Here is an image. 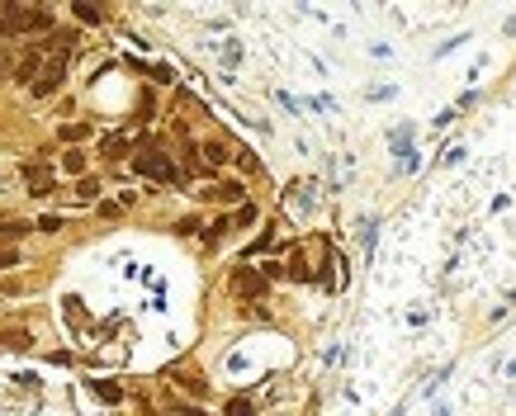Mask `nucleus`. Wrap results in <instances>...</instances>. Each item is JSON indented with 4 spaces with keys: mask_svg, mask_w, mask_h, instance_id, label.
Returning <instances> with one entry per match:
<instances>
[{
    "mask_svg": "<svg viewBox=\"0 0 516 416\" xmlns=\"http://www.w3.org/2000/svg\"><path fill=\"white\" fill-rule=\"evenodd\" d=\"M43 28H53V15H48V10H24V5H15V0L0 5V38L43 33Z\"/></svg>",
    "mask_w": 516,
    "mask_h": 416,
    "instance_id": "1",
    "label": "nucleus"
},
{
    "mask_svg": "<svg viewBox=\"0 0 516 416\" xmlns=\"http://www.w3.org/2000/svg\"><path fill=\"white\" fill-rule=\"evenodd\" d=\"M133 171H137V175H147V180H166V184H180V171L171 166V156H166L162 147H142V152L133 156Z\"/></svg>",
    "mask_w": 516,
    "mask_h": 416,
    "instance_id": "2",
    "label": "nucleus"
},
{
    "mask_svg": "<svg viewBox=\"0 0 516 416\" xmlns=\"http://www.w3.org/2000/svg\"><path fill=\"white\" fill-rule=\"evenodd\" d=\"M62 80H67V57L57 52V57H48V62H43V71H38V80H33L28 90H33L38 100H48V95H57V90H62Z\"/></svg>",
    "mask_w": 516,
    "mask_h": 416,
    "instance_id": "3",
    "label": "nucleus"
},
{
    "mask_svg": "<svg viewBox=\"0 0 516 416\" xmlns=\"http://www.w3.org/2000/svg\"><path fill=\"white\" fill-rule=\"evenodd\" d=\"M38 71H43V48H28L24 57L15 62L10 80H19V85H33V80H38Z\"/></svg>",
    "mask_w": 516,
    "mask_h": 416,
    "instance_id": "4",
    "label": "nucleus"
},
{
    "mask_svg": "<svg viewBox=\"0 0 516 416\" xmlns=\"http://www.w3.org/2000/svg\"><path fill=\"white\" fill-rule=\"evenodd\" d=\"M24 180H28V194H33V199H48V194H53V171L38 166V161L24 166Z\"/></svg>",
    "mask_w": 516,
    "mask_h": 416,
    "instance_id": "5",
    "label": "nucleus"
},
{
    "mask_svg": "<svg viewBox=\"0 0 516 416\" xmlns=\"http://www.w3.org/2000/svg\"><path fill=\"white\" fill-rule=\"evenodd\" d=\"M232 288H237L242 298H256V293H266V275H261V270H251V265H242V270L232 275Z\"/></svg>",
    "mask_w": 516,
    "mask_h": 416,
    "instance_id": "6",
    "label": "nucleus"
},
{
    "mask_svg": "<svg viewBox=\"0 0 516 416\" xmlns=\"http://www.w3.org/2000/svg\"><path fill=\"white\" fill-rule=\"evenodd\" d=\"M0 345H5V350H28L33 336H28L24 327H0Z\"/></svg>",
    "mask_w": 516,
    "mask_h": 416,
    "instance_id": "7",
    "label": "nucleus"
},
{
    "mask_svg": "<svg viewBox=\"0 0 516 416\" xmlns=\"http://www.w3.org/2000/svg\"><path fill=\"white\" fill-rule=\"evenodd\" d=\"M209 194H214L218 204H242V199H246V189H242V184H237V180H232V184H214Z\"/></svg>",
    "mask_w": 516,
    "mask_h": 416,
    "instance_id": "8",
    "label": "nucleus"
},
{
    "mask_svg": "<svg viewBox=\"0 0 516 416\" xmlns=\"http://www.w3.org/2000/svg\"><path fill=\"white\" fill-rule=\"evenodd\" d=\"M33 232V223H19V218H10V223H0V241H24Z\"/></svg>",
    "mask_w": 516,
    "mask_h": 416,
    "instance_id": "9",
    "label": "nucleus"
},
{
    "mask_svg": "<svg viewBox=\"0 0 516 416\" xmlns=\"http://www.w3.org/2000/svg\"><path fill=\"white\" fill-rule=\"evenodd\" d=\"M175 383H180L185 392H194V397H204V392H209V383H204L199 374H175Z\"/></svg>",
    "mask_w": 516,
    "mask_h": 416,
    "instance_id": "10",
    "label": "nucleus"
},
{
    "mask_svg": "<svg viewBox=\"0 0 516 416\" xmlns=\"http://www.w3.org/2000/svg\"><path fill=\"white\" fill-rule=\"evenodd\" d=\"M95 194H100V180H90V175H81V184H76V199H81V204H90Z\"/></svg>",
    "mask_w": 516,
    "mask_h": 416,
    "instance_id": "11",
    "label": "nucleus"
},
{
    "mask_svg": "<svg viewBox=\"0 0 516 416\" xmlns=\"http://www.w3.org/2000/svg\"><path fill=\"white\" fill-rule=\"evenodd\" d=\"M71 10H76V19H81V24H100V19H105V15H100L95 5H81V0H76Z\"/></svg>",
    "mask_w": 516,
    "mask_h": 416,
    "instance_id": "12",
    "label": "nucleus"
},
{
    "mask_svg": "<svg viewBox=\"0 0 516 416\" xmlns=\"http://www.w3.org/2000/svg\"><path fill=\"white\" fill-rule=\"evenodd\" d=\"M105 156H109V161L128 156V137H109V142H105Z\"/></svg>",
    "mask_w": 516,
    "mask_h": 416,
    "instance_id": "13",
    "label": "nucleus"
},
{
    "mask_svg": "<svg viewBox=\"0 0 516 416\" xmlns=\"http://www.w3.org/2000/svg\"><path fill=\"white\" fill-rule=\"evenodd\" d=\"M85 137H90L85 123H67V128H62V142H85Z\"/></svg>",
    "mask_w": 516,
    "mask_h": 416,
    "instance_id": "14",
    "label": "nucleus"
},
{
    "mask_svg": "<svg viewBox=\"0 0 516 416\" xmlns=\"http://www.w3.org/2000/svg\"><path fill=\"white\" fill-rule=\"evenodd\" d=\"M204 161H209V166H223V161H227V147H223V142H209V147H204Z\"/></svg>",
    "mask_w": 516,
    "mask_h": 416,
    "instance_id": "15",
    "label": "nucleus"
},
{
    "mask_svg": "<svg viewBox=\"0 0 516 416\" xmlns=\"http://www.w3.org/2000/svg\"><path fill=\"white\" fill-rule=\"evenodd\" d=\"M62 166H67L71 175H81V171H85V152H67V156H62Z\"/></svg>",
    "mask_w": 516,
    "mask_h": 416,
    "instance_id": "16",
    "label": "nucleus"
},
{
    "mask_svg": "<svg viewBox=\"0 0 516 416\" xmlns=\"http://www.w3.org/2000/svg\"><path fill=\"white\" fill-rule=\"evenodd\" d=\"M95 392H100L105 402H119V397H123V388H114V383H105V379H95Z\"/></svg>",
    "mask_w": 516,
    "mask_h": 416,
    "instance_id": "17",
    "label": "nucleus"
},
{
    "mask_svg": "<svg viewBox=\"0 0 516 416\" xmlns=\"http://www.w3.org/2000/svg\"><path fill=\"white\" fill-rule=\"evenodd\" d=\"M33 227H38V232H62V227H67V223H62V218H57V213H48V218H38V223H33Z\"/></svg>",
    "mask_w": 516,
    "mask_h": 416,
    "instance_id": "18",
    "label": "nucleus"
},
{
    "mask_svg": "<svg viewBox=\"0 0 516 416\" xmlns=\"http://www.w3.org/2000/svg\"><path fill=\"white\" fill-rule=\"evenodd\" d=\"M223 416H251V402H246V397H232V402H227V412Z\"/></svg>",
    "mask_w": 516,
    "mask_h": 416,
    "instance_id": "19",
    "label": "nucleus"
},
{
    "mask_svg": "<svg viewBox=\"0 0 516 416\" xmlns=\"http://www.w3.org/2000/svg\"><path fill=\"white\" fill-rule=\"evenodd\" d=\"M10 71H15V62H10V48H5V43H0V80L10 76Z\"/></svg>",
    "mask_w": 516,
    "mask_h": 416,
    "instance_id": "20",
    "label": "nucleus"
},
{
    "mask_svg": "<svg viewBox=\"0 0 516 416\" xmlns=\"http://www.w3.org/2000/svg\"><path fill=\"white\" fill-rule=\"evenodd\" d=\"M237 223H242V227H246V223H256V204H242V208H237Z\"/></svg>",
    "mask_w": 516,
    "mask_h": 416,
    "instance_id": "21",
    "label": "nucleus"
},
{
    "mask_svg": "<svg viewBox=\"0 0 516 416\" xmlns=\"http://www.w3.org/2000/svg\"><path fill=\"white\" fill-rule=\"evenodd\" d=\"M19 265V251H0V270H15Z\"/></svg>",
    "mask_w": 516,
    "mask_h": 416,
    "instance_id": "22",
    "label": "nucleus"
},
{
    "mask_svg": "<svg viewBox=\"0 0 516 416\" xmlns=\"http://www.w3.org/2000/svg\"><path fill=\"white\" fill-rule=\"evenodd\" d=\"M166 416H204V412H199V407H171Z\"/></svg>",
    "mask_w": 516,
    "mask_h": 416,
    "instance_id": "23",
    "label": "nucleus"
}]
</instances>
